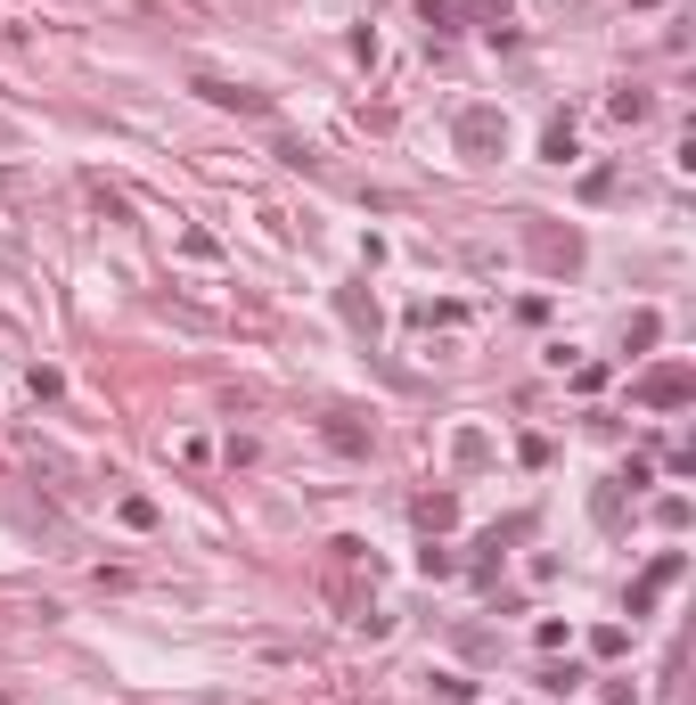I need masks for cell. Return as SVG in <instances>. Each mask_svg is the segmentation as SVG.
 <instances>
[{"instance_id":"6da1fadb","label":"cell","mask_w":696,"mask_h":705,"mask_svg":"<svg viewBox=\"0 0 696 705\" xmlns=\"http://www.w3.org/2000/svg\"><path fill=\"white\" fill-rule=\"evenodd\" d=\"M328 599H336V615H345V624H361V631H377L385 615L369 607V599H377V557L361 550V541H328Z\"/></svg>"},{"instance_id":"7a4b0ae2","label":"cell","mask_w":696,"mask_h":705,"mask_svg":"<svg viewBox=\"0 0 696 705\" xmlns=\"http://www.w3.org/2000/svg\"><path fill=\"white\" fill-rule=\"evenodd\" d=\"M451 140H459V156H467V165H492V156L508 149V115H500V107H459Z\"/></svg>"},{"instance_id":"3957f363","label":"cell","mask_w":696,"mask_h":705,"mask_svg":"<svg viewBox=\"0 0 696 705\" xmlns=\"http://www.w3.org/2000/svg\"><path fill=\"white\" fill-rule=\"evenodd\" d=\"M688 394H696V377L680 370V361H663V370H647V377H640V402H647V410H680Z\"/></svg>"},{"instance_id":"277c9868","label":"cell","mask_w":696,"mask_h":705,"mask_svg":"<svg viewBox=\"0 0 696 705\" xmlns=\"http://www.w3.org/2000/svg\"><path fill=\"white\" fill-rule=\"evenodd\" d=\"M525 246L550 262V271H573V262H582V239H573V230H541V222H532V230H525Z\"/></svg>"},{"instance_id":"5b68a950","label":"cell","mask_w":696,"mask_h":705,"mask_svg":"<svg viewBox=\"0 0 696 705\" xmlns=\"http://www.w3.org/2000/svg\"><path fill=\"white\" fill-rule=\"evenodd\" d=\"M197 99H214V107H239V115H271V99H262V91H246V82H214V75H197Z\"/></svg>"},{"instance_id":"8992f818","label":"cell","mask_w":696,"mask_h":705,"mask_svg":"<svg viewBox=\"0 0 696 705\" xmlns=\"http://www.w3.org/2000/svg\"><path fill=\"white\" fill-rule=\"evenodd\" d=\"M672 582H680V550H663L656 566H647V582H640V591H631V615H640V607H647V599H656V591H672Z\"/></svg>"},{"instance_id":"52a82bcc","label":"cell","mask_w":696,"mask_h":705,"mask_svg":"<svg viewBox=\"0 0 696 705\" xmlns=\"http://www.w3.org/2000/svg\"><path fill=\"white\" fill-rule=\"evenodd\" d=\"M320 435H328L336 451H352V460L369 451V427H361V419H345V410H328V427H320Z\"/></svg>"},{"instance_id":"ba28073f","label":"cell","mask_w":696,"mask_h":705,"mask_svg":"<svg viewBox=\"0 0 696 705\" xmlns=\"http://www.w3.org/2000/svg\"><path fill=\"white\" fill-rule=\"evenodd\" d=\"M410 517H418L426 534H442V525L459 517V501H451V492H418V509H410Z\"/></svg>"},{"instance_id":"9c48e42d","label":"cell","mask_w":696,"mask_h":705,"mask_svg":"<svg viewBox=\"0 0 696 705\" xmlns=\"http://www.w3.org/2000/svg\"><path fill=\"white\" fill-rule=\"evenodd\" d=\"M606 107H615V124H647V115H656V99H647V91H615Z\"/></svg>"},{"instance_id":"30bf717a","label":"cell","mask_w":696,"mask_h":705,"mask_svg":"<svg viewBox=\"0 0 696 705\" xmlns=\"http://www.w3.org/2000/svg\"><path fill=\"white\" fill-rule=\"evenodd\" d=\"M541 156H550V165H573V124H566V115L541 131Z\"/></svg>"},{"instance_id":"8fae6325","label":"cell","mask_w":696,"mask_h":705,"mask_svg":"<svg viewBox=\"0 0 696 705\" xmlns=\"http://www.w3.org/2000/svg\"><path fill=\"white\" fill-rule=\"evenodd\" d=\"M115 517H124V525H140V534H147V525H156V501H140V492H124V501H115Z\"/></svg>"},{"instance_id":"7c38bea8","label":"cell","mask_w":696,"mask_h":705,"mask_svg":"<svg viewBox=\"0 0 696 705\" xmlns=\"http://www.w3.org/2000/svg\"><path fill=\"white\" fill-rule=\"evenodd\" d=\"M345 320H352V329H377V304H369L361 287H345Z\"/></svg>"},{"instance_id":"4fadbf2b","label":"cell","mask_w":696,"mask_h":705,"mask_svg":"<svg viewBox=\"0 0 696 705\" xmlns=\"http://www.w3.org/2000/svg\"><path fill=\"white\" fill-rule=\"evenodd\" d=\"M418 17H426V34H451L459 9H451V0H418Z\"/></svg>"},{"instance_id":"5bb4252c","label":"cell","mask_w":696,"mask_h":705,"mask_svg":"<svg viewBox=\"0 0 696 705\" xmlns=\"http://www.w3.org/2000/svg\"><path fill=\"white\" fill-rule=\"evenodd\" d=\"M467 9H476V17H492V25L508 17V0H467Z\"/></svg>"},{"instance_id":"9a60e30c","label":"cell","mask_w":696,"mask_h":705,"mask_svg":"<svg viewBox=\"0 0 696 705\" xmlns=\"http://www.w3.org/2000/svg\"><path fill=\"white\" fill-rule=\"evenodd\" d=\"M0 197H17V172H0Z\"/></svg>"},{"instance_id":"2e32d148","label":"cell","mask_w":696,"mask_h":705,"mask_svg":"<svg viewBox=\"0 0 696 705\" xmlns=\"http://www.w3.org/2000/svg\"><path fill=\"white\" fill-rule=\"evenodd\" d=\"M0 140H9V124H0Z\"/></svg>"}]
</instances>
